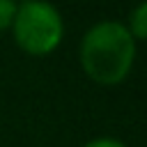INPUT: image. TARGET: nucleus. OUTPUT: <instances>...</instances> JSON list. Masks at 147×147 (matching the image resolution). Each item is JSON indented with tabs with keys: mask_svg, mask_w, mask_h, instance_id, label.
<instances>
[{
	"mask_svg": "<svg viewBox=\"0 0 147 147\" xmlns=\"http://www.w3.org/2000/svg\"><path fill=\"white\" fill-rule=\"evenodd\" d=\"M16 2L11 0H0V30H7L11 28L14 23V16H16Z\"/></svg>",
	"mask_w": 147,
	"mask_h": 147,
	"instance_id": "nucleus-4",
	"label": "nucleus"
},
{
	"mask_svg": "<svg viewBox=\"0 0 147 147\" xmlns=\"http://www.w3.org/2000/svg\"><path fill=\"white\" fill-rule=\"evenodd\" d=\"M126 28H129V32H131L133 39L147 41V2H140V5L131 11Z\"/></svg>",
	"mask_w": 147,
	"mask_h": 147,
	"instance_id": "nucleus-3",
	"label": "nucleus"
},
{
	"mask_svg": "<svg viewBox=\"0 0 147 147\" xmlns=\"http://www.w3.org/2000/svg\"><path fill=\"white\" fill-rule=\"evenodd\" d=\"M136 60V39L129 28L119 21H101L92 25L80 41V64L83 71L101 83H122Z\"/></svg>",
	"mask_w": 147,
	"mask_h": 147,
	"instance_id": "nucleus-1",
	"label": "nucleus"
},
{
	"mask_svg": "<svg viewBox=\"0 0 147 147\" xmlns=\"http://www.w3.org/2000/svg\"><path fill=\"white\" fill-rule=\"evenodd\" d=\"M83 147H126V145L117 138H94V140L85 142Z\"/></svg>",
	"mask_w": 147,
	"mask_h": 147,
	"instance_id": "nucleus-5",
	"label": "nucleus"
},
{
	"mask_svg": "<svg viewBox=\"0 0 147 147\" xmlns=\"http://www.w3.org/2000/svg\"><path fill=\"white\" fill-rule=\"evenodd\" d=\"M14 39L30 55H46L57 48L64 34L60 11L41 0H25L16 7Z\"/></svg>",
	"mask_w": 147,
	"mask_h": 147,
	"instance_id": "nucleus-2",
	"label": "nucleus"
}]
</instances>
